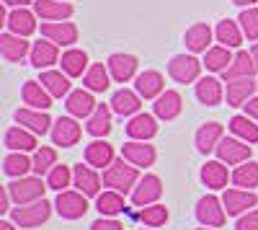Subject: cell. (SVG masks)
Here are the masks:
<instances>
[{
    "label": "cell",
    "mask_w": 258,
    "mask_h": 230,
    "mask_svg": "<svg viewBox=\"0 0 258 230\" xmlns=\"http://www.w3.org/2000/svg\"><path fill=\"white\" fill-rule=\"evenodd\" d=\"M114 145H109L106 140H93L91 145H85V163L93 165V168H109L114 163Z\"/></svg>",
    "instance_id": "obj_29"
},
{
    "label": "cell",
    "mask_w": 258,
    "mask_h": 230,
    "mask_svg": "<svg viewBox=\"0 0 258 230\" xmlns=\"http://www.w3.org/2000/svg\"><path fill=\"white\" fill-rule=\"evenodd\" d=\"M255 73H258V68H255L253 54L243 49V52H238L232 57L230 68L222 73V78H225V83H230V80H240V78H253Z\"/></svg>",
    "instance_id": "obj_31"
},
{
    "label": "cell",
    "mask_w": 258,
    "mask_h": 230,
    "mask_svg": "<svg viewBox=\"0 0 258 230\" xmlns=\"http://www.w3.org/2000/svg\"><path fill=\"white\" fill-rule=\"evenodd\" d=\"M47 189H49V184L41 181V176H21L8 184V192L16 204H31V202L44 199Z\"/></svg>",
    "instance_id": "obj_2"
},
{
    "label": "cell",
    "mask_w": 258,
    "mask_h": 230,
    "mask_svg": "<svg viewBox=\"0 0 258 230\" xmlns=\"http://www.w3.org/2000/svg\"><path fill=\"white\" fill-rule=\"evenodd\" d=\"M197 230H212V227H197Z\"/></svg>",
    "instance_id": "obj_56"
},
{
    "label": "cell",
    "mask_w": 258,
    "mask_h": 230,
    "mask_svg": "<svg viewBox=\"0 0 258 230\" xmlns=\"http://www.w3.org/2000/svg\"><path fill=\"white\" fill-rule=\"evenodd\" d=\"M0 54L6 57V62H24V57L31 54V44L24 36L6 31V34H0Z\"/></svg>",
    "instance_id": "obj_21"
},
{
    "label": "cell",
    "mask_w": 258,
    "mask_h": 230,
    "mask_svg": "<svg viewBox=\"0 0 258 230\" xmlns=\"http://www.w3.org/2000/svg\"><path fill=\"white\" fill-rule=\"evenodd\" d=\"M235 230H258V210H250V212L240 215Z\"/></svg>",
    "instance_id": "obj_48"
},
{
    "label": "cell",
    "mask_w": 258,
    "mask_h": 230,
    "mask_svg": "<svg viewBox=\"0 0 258 230\" xmlns=\"http://www.w3.org/2000/svg\"><path fill=\"white\" fill-rule=\"evenodd\" d=\"M34 13L41 21H68L75 8L68 0H34Z\"/></svg>",
    "instance_id": "obj_19"
},
{
    "label": "cell",
    "mask_w": 258,
    "mask_h": 230,
    "mask_svg": "<svg viewBox=\"0 0 258 230\" xmlns=\"http://www.w3.org/2000/svg\"><path fill=\"white\" fill-rule=\"evenodd\" d=\"M52 215V204L47 199H39L31 204H18L11 210V220L18 227H39L41 222H47Z\"/></svg>",
    "instance_id": "obj_3"
},
{
    "label": "cell",
    "mask_w": 258,
    "mask_h": 230,
    "mask_svg": "<svg viewBox=\"0 0 258 230\" xmlns=\"http://www.w3.org/2000/svg\"><path fill=\"white\" fill-rule=\"evenodd\" d=\"M250 54H253V60H255V68H258V44L250 47Z\"/></svg>",
    "instance_id": "obj_55"
},
{
    "label": "cell",
    "mask_w": 258,
    "mask_h": 230,
    "mask_svg": "<svg viewBox=\"0 0 258 230\" xmlns=\"http://www.w3.org/2000/svg\"><path fill=\"white\" fill-rule=\"evenodd\" d=\"M62 73H68L70 78H83L85 73H88V54H85L83 49H75L70 47L68 52H62Z\"/></svg>",
    "instance_id": "obj_36"
},
{
    "label": "cell",
    "mask_w": 258,
    "mask_h": 230,
    "mask_svg": "<svg viewBox=\"0 0 258 230\" xmlns=\"http://www.w3.org/2000/svg\"><path fill=\"white\" fill-rule=\"evenodd\" d=\"M11 192H8V186H6V189L3 192H0V212H11Z\"/></svg>",
    "instance_id": "obj_50"
},
{
    "label": "cell",
    "mask_w": 258,
    "mask_h": 230,
    "mask_svg": "<svg viewBox=\"0 0 258 230\" xmlns=\"http://www.w3.org/2000/svg\"><path fill=\"white\" fill-rule=\"evenodd\" d=\"M212 29H209V24H204V21H199V24H194V26H188L186 29V34H183V44L188 47V52L191 54H197V52H207L209 47H212Z\"/></svg>",
    "instance_id": "obj_28"
},
{
    "label": "cell",
    "mask_w": 258,
    "mask_h": 230,
    "mask_svg": "<svg viewBox=\"0 0 258 230\" xmlns=\"http://www.w3.org/2000/svg\"><path fill=\"white\" fill-rule=\"evenodd\" d=\"M111 111L114 114H119V117H135V114H140V109H142V96L137 93V91H129V88H121V91H116L114 96H111Z\"/></svg>",
    "instance_id": "obj_27"
},
{
    "label": "cell",
    "mask_w": 258,
    "mask_h": 230,
    "mask_svg": "<svg viewBox=\"0 0 258 230\" xmlns=\"http://www.w3.org/2000/svg\"><path fill=\"white\" fill-rule=\"evenodd\" d=\"M3 171L11 179H21V176H29V171H34V158H29L26 153H11L3 160Z\"/></svg>",
    "instance_id": "obj_43"
},
{
    "label": "cell",
    "mask_w": 258,
    "mask_h": 230,
    "mask_svg": "<svg viewBox=\"0 0 258 230\" xmlns=\"http://www.w3.org/2000/svg\"><path fill=\"white\" fill-rule=\"evenodd\" d=\"M197 220L204 225V227H222L225 220H227V212H225V204L220 197L214 194H207L197 202Z\"/></svg>",
    "instance_id": "obj_6"
},
{
    "label": "cell",
    "mask_w": 258,
    "mask_h": 230,
    "mask_svg": "<svg viewBox=\"0 0 258 230\" xmlns=\"http://www.w3.org/2000/svg\"><path fill=\"white\" fill-rule=\"evenodd\" d=\"M255 83H258V80H255Z\"/></svg>",
    "instance_id": "obj_57"
},
{
    "label": "cell",
    "mask_w": 258,
    "mask_h": 230,
    "mask_svg": "<svg viewBox=\"0 0 258 230\" xmlns=\"http://www.w3.org/2000/svg\"><path fill=\"white\" fill-rule=\"evenodd\" d=\"M124 194L121 192H114V189H109V192H103V194H98L96 197V210L103 215V217H116L119 212H124Z\"/></svg>",
    "instance_id": "obj_41"
},
{
    "label": "cell",
    "mask_w": 258,
    "mask_h": 230,
    "mask_svg": "<svg viewBox=\"0 0 258 230\" xmlns=\"http://www.w3.org/2000/svg\"><path fill=\"white\" fill-rule=\"evenodd\" d=\"M21 98H24V103H26V106H31V109L47 111L52 106V93L41 86L39 80H26L24 88H21Z\"/></svg>",
    "instance_id": "obj_30"
},
{
    "label": "cell",
    "mask_w": 258,
    "mask_h": 230,
    "mask_svg": "<svg viewBox=\"0 0 258 230\" xmlns=\"http://www.w3.org/2000/svg\"><path fill=\"white\" fill-rule=\"evenodd\" d=\"M245 114H248L250 119L258 122V98H250V101L245 103Z\"/></svg>",
    "instance_id": "obj_51"
},
{
    "label": "cell",
    "mask_w": 258,
    "mask_h": 230,
    "mask_svg": "<svg viewBox=\"0 0 258 230\" xmlns=\"http://www.w3.org/2000/svg\"><path fill=\"white\" fill-rule=\"evenodd\" d=\"M202 65L204 62L197 54H176L168 62V75L176 83H183V86L186 83H197L202 75Z\"/></svg>",
    "instance_id": "obj_4"
},
{
    "label": "cell",
    "mask_w": 258,
    "mask_h": 230,
    "mask_svg": "<svg viewBox=\"0 0 258 230\" xmlns=\"http://www.w3.org/2000/svg\"><path fill=\"white\" fill-rule=\"evenodd\" d=\"M238 21H240V29L248 36V41H255L258 39V8H243Z\"/></svg>",
    "instance_id": "obj_47"
},
{
    "label": "cell",
    "mask_w": 258,
    "mask_h": 230,
    "mask_svg": "<svg viewBox=\"0 0 258 230\" xmlns=\"http://www.w3.org/2000/svg\"><path fill=\"white\" fill-rule=\"evenodd\" d=\"M121 158H126L132 165H137V168H147V165H153L158 153L153 145H147L142 140H129L124 148H121Z\"/></svg>",
    "instance_id": "obj_13"
},
{
    "label": "cell",
    "mask_w": 258,
    "mask_h": 230,
    "mask_svg": "<svg viewBox=\"0 0 258 230\" xmlns=\"http://www.w3.org/2000/svg\"><path fill=\"white\" fill-rule=\"evenodd\" d=\"M202 181H204V186H209L212 192H220V189L227 186V181H232V174H227V163L207 160L202 165Z\"/></svg>",
    "instance_id": "obj_24"
},
{
    "label": "cell",
    "mask_w": 258,
    "mask_h": 230,
    "mask_svg": "<svg viewBox=\"0 0 258 230\" xmlns=\"http://www.w3.org/2000/svg\"><path fill=\"white\" fill-rule=\"evenodd\" d=\"M227 124H230V132H232L235 137L245 140L248 145H255V142H258V122L250 119L248 114H235Z\"/></svg>",
    "instance_id": "obj_39"
},
{
    "label": "cell",
    "mask_w": 258,
    "mask_h": 230,
    "mask_svg": "<svg viewBox=\"0 0 258 230\" xmlns=\"http://www.w3.org/2000/svg\"><path fill=\"white\" fill-rule=\"evenodd\" d=\"M83 83L85 88L93 91V93H103L106 88L111 86V73H109V65H103V62H93L88 68V73L83 75Z\"/></svg>",
    "instance_id": "obj_37"
},
{
    "label": "cell",
    "mask_w": 258,
    "mask_h": 230,
    "mask_svg": "<svg viewBox=\"0 0 258 230\" xmlns=\"http://www.w3.org/2000/svg\"><path fill=\"white\" fill-rule=\"evenodd\" d=\"M109 73H111V78L116 80V83H126V80H132V78H137V57L135 54H124V52H116V54H111L109 57Z\"/></svg>",
    "instance_id": "obj_18"
},
{
    "label": "cell",
    "mask_w": 258,
    "mask_h": 230,
    "mask_svg": "<svg viewBox=\"0 0 258 230\" xmlns=\"http://www.w3.org/2000/svg\"><path fill=\"white\" fill-rule=\"evenodd\" d=\"M29 60H31V65L36 70H49L52 65H57V62H59V47L54 44V41H49V39H44V41L39 39V41H34V44H31Z\"/></svg>",
    "instance_id": "obj_15"
},
{
    "label": "cell",
    "mask_w": 258,
    "mask_h": 230,
    "mask_svg": "<svg viewBox=\"0 0 258 230\" xmlns=\"http://www.w3.org/2000/svg\"><path fill=\"white\" fill-rule=\"evenodd\" d=\"M3 6H8V8H26V6H34V0H3Z\"/></svg>",
    "instance_id": "obj_52"
},
{
    "label": "cell",
    "mask_w": 258,
    "mask_h": 230,
    "mask_svg": "<svg viewBox=\"0 0 258 230\" xmlns=\"http://www.w3.org/2000/svg\"><path fill=\"white\" fill-rule=\"evenodd\" d=\"M39 83L52 93V98H62V96H70V93H73V83H70V75H68V73H59V70H41Z\"/></svg>",
    "instance_id": "obj_34"
},
{
    "label": "cell",
    "mask_w": 258,
    "mask_h": 230,
    "mask_svg": "<svg viewBox=\"0 0 258 230\" xmlns=\"http://www.w3.org/2000/svg\"><path fill=\"white\" fill-rule=\"evenodd\" d=\"M57 165V150L54 148H47L41 145L39 150H34V176H44L49 174Z\"/></svg>",
    "instance_id": "obj_45"
},
{
    "label": "cell",
    "mask_w": 258,
    "mask_h": 230,
    "mask_svg": "<svg viewBox=\"0 0 258 230\" xmlns=\"http://www.w3.org/2000/svg\"><path fill=\"white\" fill-rule=\"evenodd\" d=\"M135 91L147 101V98H158L165 91V80L158 70H145L135 78Z\"/></svg>",
    "instance_id": "obj_32"
},
{
    "label": "cell",
    "mask_w": 258,
    "mask_h": 230,
    "mask_svg": "<svg viewBox=\"0 0 258 230\" xmlns=\"http://www.w3.org/2000/svg\"><path fill=\"white\" fill-rule=\"evenodd\" d=\"M54 210L59 212V217L64 220H80L85 212H88V197H85L83 192H57V202H54Z\"/></svg>",
    "instance_id": "obj_5"
},
{
    "label": "cell",
    "mask_w": 258,
    "mask_h": 230,
    "mask_svg": "<svg viewBox=\"0 0 258 230\" xmlns=\"http://www.w3.org/2000/svg\"><path fill=\"white\" fill-rule=\"evenodd\" d=\"M47 184H49V189L54 192H64L68 186L73 184V171H70V165H54V168L47 174Z\"/></svg>",
    "instance_id": "obj_46"
},
{
    "label": "cell",
    "mask_w": 258,
    "mask_h": 230,
    "mask_svg": "<svg viewBox=\"0 0 258 230\" xmlns=\"http://www.w3.org/2000/svg\"><path fill=\"white\" fill-rule=\"evenodd\" d=\"M217 160L227 163V165H240L245 160H250V145L240 137H222V142L217 145Z\"/></svg>",
    "instance_id": "obj_8"
},
{
    "label": "cell",
    "mask_w": 258,
    "mask_h": 230,
    "mask_svg": "<svg viewBox=\"0 0 258 230\" xmlns=\"http://www.w3.org/2000/svg\"><path fill=\"white\" fill-rule=\"evenodd\" d=\"M41 36L54 41L57 47H73L80 36V31L73 21H44L41 24Z\"/></svg>",
    "instance_id": "obj_7"
},
{
    "label": "cell",
    "mask_w": 258,
    "mask_h": 230,
    "mask_svg": "<svg viewBox=\"0 0 258 230\" xmlns=\"http://www.w3.org/2000/svg\"><path fill=\"white\" fill-rule=\"evenodd\" d=\"M0 230H16V222L13 220H3L0 222Z\"/></svg>",
    "instance_id": "obj_54"
},
{
    "label": "cell",
    "mask_w": 258,
    "mask_h": 230,
    "mask_svg": "<svg viewBox=\"0 0 258 230\" xmlns=\"http://www.w3.org/2000/svg\"><path fill=\"white\" fill-rule=\"evenodd\" d=\"M80 137H83V127L75 117H59L52 124V142L59 145V148H73V145L80 142Z\"/></svg>",
    "instance_id": "obj_9"
},
{
    "label": "cell",
    "mask_w": 258,
    "mask_h": 230,
    "mask_svg": "<svg viewBox=\"0 0 258 230\" xmlns=\"http://www.w3.org/2000/svg\"><path fill=\"white\" fill-rule=\"evenodd\" d=\"M137 217L147 225V227H163L168 222V207L165 204H147V207H140Z\"/></svg>",
    "instance_id": "obj_44"
},
{
    "label": "cell",
    "mask_w": 258,
    "mask_h": 230,
    "mask_svg": "<svg viewBox=\"0 0 258 230\" xmlns=\"http://www.w3.org/2000/svg\"><path fill=\"white\" fill-rule=\"evenodd\" d=\"M197 98L204 103V106H220L222 98H225V88L217 78L204 75L197 80Z\"/></svg>",
    "instance_id": "obj_33"
},
{
    "label": "cell",
    "mask_w": 258,
    "mask_h": 230,
    "mask_svg": "<svg viewBox=\"0 0 258 230\" xmlns=\"http://www.w3.org/2000/svg\"><path fill=\"white\" fill-rule=\"evenodd\" d=\"M126 135L132 137V140H142V142L153 140V137L158 135V117L145 114V111L129 117V122H126Z\"/></svg>",
    "instance_id": "obj_14"
},
{
    "label": "cell",
    "mask_w": 258,
    "mask_h": 230,
    "mask_svg": "<svg viewBox=\"0 0 258 230\" xmlns=\"http://www.w3.org/2000/svg\"><path fill=\"white\" fill-rule=\"evenodd\" d=\"M96 98H93V91H73L70 96H68V103H64V109H68V114L70 117H75V119H88L93 111H96Z\"/></svg>",
    "instance_id": "obj_23"
},
{
    "label": "cell",
    "mask_w": 258,
    "mask_h": 230,
    "mask_svg": "<svg viewBox=\"0 0 258 230\" xmlns=\"http://www.w3.org/2000/svg\"><path fill=\"white\" fill-rule=\"evenodd\" d=\"M6 148L13 153H34V150H39V142H36V135L31 130L16 124V127H11L6 132Z\"/></svg>",
    "instance_id": "obj_20"
},
{
    "label": "cell",
    "mask_w": 258,
    "mask_h": 230,
    "mask_svg": "<svg viewBox=\"0 0 258 230\" xmlns=\"http://www.w3.org/2000/svg\"><path fill=\"white\" fill-rule=\"evenodd\" d=\"M214 36H217V41L222 47H230V49H235V47H240L243 44V29H240V21H230V18H225V21H220L217 24V29H214Z\"/></svg>",
    "instance_id": "obj_35"
},
{
    "label": "cell",
    "mask_w": 258,
    "mask_h": 230,
    "mask_svg": "<svg viewBox=\"0 0 258 230\" xmlns=\"http://www.w3.org/2000/svg\"><path fill=\"white\" fill-rule=\"evenodd\" d=\"M73 186L85 197H98L101 194V176L93 165H75L73 168Z\"/></svg>",
    "instance_id": "obj_16"
},
{
    "label": "cell",
    "mask_w": 258,
    "mask_h": 230,
    "mask_svg": "<svg viewBox=\"0 0 258 230\" xmlns=\"http://www.w3.org/2000/svg\"><path fill=\"white\" fill-rule=\"evenodd\" d=\"M258 91V83L253 78H240V80H230L227 83V91H225V98H227V106H245V103L253 98V93Z\"/></svg>",
    "instance_id": "obj_17"
},
{
    "label": "cell",
    "mask_w": 258,
    "mask_h": 230,
    "mask_svg": "<svg viewBox=\"0 0 258 230\" xmlns=\"http://www.w3.org/2000/svg\"><path fill=\"white\" fill-rule=\"evenodd\" d=\"M85 132L93 135V137H106L111 132V109L106 103H98L96 111L88 117V124H85Z\"/></svg>",
    "instance_id": "obj_38"
},
{
    "label": "cell",
    "mask_w": 258,
    "mask_h": 230,
    "mask_svg": "<svg viewBox=\"0 0 258 230\" xmlns=\"http://www.w3.org/2000/svg\"><path fill=\"white\" fill-rule=\"evenodd\" d=\"M222 204H225V212H227V215L238 217V215L250 212V207L258 204V197H255V192H250V189H225Z\"/></svg>",
    "instance_id": "obj_11"
},
{
    "label": "cell",
    "mask_w": 258,
    "mask_h": 230,
    "mask_svg": "<svg viewBox=\"0 0 258 230\" xmlns=\"http://www.w3.org/2000/svg\"><path fill=\"white\" fill-rule=\"evenodd\" d=\"M232 184L238 186V189H255L258 186V163L255 160H245L240 163L238 168L232 171Z\"/></svg>",
    "instance_id": "obj_42"
},
{
    "label": "cell",
    "mask_w": 258,
    "mask_h": 230,
    "mask_svg": "<svg viewBox=\"0 0 258 230\" xmlns=\"http://www.w3.org/2000/svg\"><path fill=\"white\" fill-rule=\"evenodd\" d=\"M163 197V181L153 174H147L137 181V186L132 189V204L135 207H147V204H155Z\"/></svg>",
    "instance_id": "obj_10"
},
{
    "label": "cell",
    "mask_w": 258,
    "mask_h": 230,
    "mask_svg": "<svg viewBox=\"0 0 258 230\" xmlns=\"http://www.w3.org/2000/svg\"><path fill=\"white\" fill-rule=\"evenodd\" d=\"M232 3H235V6H240V8H253L258 0H232Z\"/></svg>",
    "instance_id": "obj_53"
},
{
    "label": "cell",
    "mask_w": 258,
    "mask_h": 230,
    "mask_svg": "<svg viewBox=\"0 0 258 230\" xmlns=\"http://www.w3.org/2000/svg\"><path fill=\"white\" fill-rule=\"evenodd\" d=\"M222 137H225V127H222L220 122L202 124V127L197 130V150L204 153V155H209L212 150H217V145L222 142Z\"/></svg>",
    "instance_id": "obj_26"
},
{
    "label": "cell",
    "mask_w": 258,
    "mask_h": 230,
    "mask_svg": "<svg viewBox=\"0 0 258 230\" xmlns=\"http://www.w3.org/2000/svg\"><path fill=\"white\" fill-rule=\"evenodd\" d=\"M16 122L21 127L31 130L34 135H47L52 130V119L47 111L41 109H31V106H24V109H16Z\"/></svg>",
    "instance_id": "obj_12"
},
{
    "label": "cell",
    "mask_w": 258,
    "mask_h": 230,
    "mask_svg": "<svg viewBox=\"0 0 258 230\" xmlns=\"http://www.w3.org/2000/svg\"><path fill=\"white\" fill-rule=\"evenodd\" d=\"M6 26H8L11 34L26 39L36 31V13H31L29 8H13L6 18Z\"/></svg>",
    "instance_id": "obj_22"
},
{
    "label": "cell",
    "mask_w": 258,
    "mask_h": 230,
    "mask_svg": "<svg viewBox=\"0 0 258 230\" xmlns=\"http://www.w3.org/2000/svg\"><path fill=\"white\" fill-rule=\"evenodd\" d=\"M91 230H124V225L119 222V220H114V217H98L93 225H91Z\"/></svg>",
    "instance_id": "obj_49"
},
{
    "label": "cell",
    "mask_w": 258,
    "mask_h": 230,
    "mask_svg": "<svg viewBox=\"0 0 258 230\" xmlns=\"http://www.w3.org/2000/svg\"><path fill=\"white\" fill-rule=\"evenodd\" d=\"M181 109H183V98H181L178 91H163V93L155 98V103H153L155 117L163 119V122L176 119V117L181 114Z\"/></svg>",
    "instance_id": "obj_25"
},
{
    "label": "cell",
    "mask_w": 258,
    "mask_h": 230,
    "mask_svg": "<svg viewBox=\"0 0 258 230\" xmlns=\"http://www.w3.org/2000/svg\"><path fill=\"white\" fill-rule=\"evenodd\" d=\"M232 52H230V47H222V44H217V47H209L207 52H204V68L207 70H212V73H225L227 68H230V62H232Z\"/></svg>",
    "instance_id": "obj_40"
},
{
    "label": "cell",
    "mask_w": 258,
    "mask_h": 230,
    "mask_svg": "<svg viewBox=\"0 0 258 230\" xmlns=\"http://www.w3.org/2000/svg\"><path fill=\"white\" fill-rule=\"evenodd\" d=\"M140 181V171L137 165H132L126 158H116L109 168L103 171V184L114 192H121V194H129L137 186Z\"/></svg>",
    "instance_id": "obj_1"
}]
</instances>
